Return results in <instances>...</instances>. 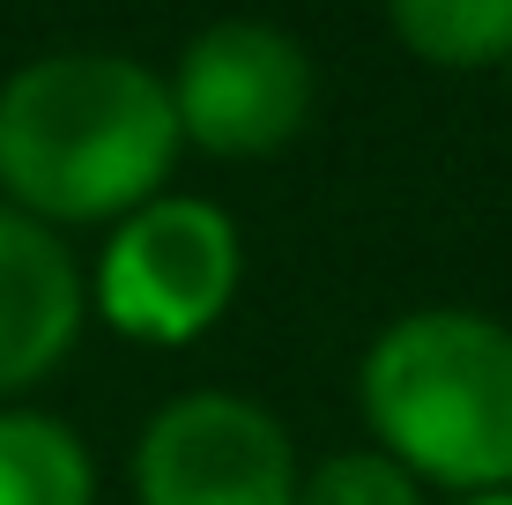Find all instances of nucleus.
<instances>
[{"label": "nucleus", "instance_id": "f257e3e1", "mask_svg": "<svg viewBox=\"0 0 512 505\" xmlns=\"http://www.w3.org/2000/svg\"><path fill=\"white\" fill-rule=\"evenodd\" d=\"M179 149L171 82L134 52L67 45L0 82V201L38 216L45 231L149 208Z\"/></svg>", "mask_w": 512, "mask_h": 505}, {"label": "nucleus", "instance_id": "f03ea898", "mask_svg": "<svg viewBox=\"0 0 512 505\" xmlns=\"http://www.w3.org/2000/svg\"><path fill=\"white\" fill-rule=\"evenodd\" d=\"M372 446L453 498L512 491V327L423 305L379 327L357 372Z\"/></svg>", "mask_w": 512, "mask_h": 505}, {"label": "nucleus", "instance_id": "7ed1b4c3", "mask_svg": "<svg viewBox=\"0 0 512 505\" xmlns=\"http://www.w3.org/2000/svg\"><path fill=\"white\" fill-rule=\"evenodd\" d=\"M238 275H245V246L231 208L201 194H156L149 208H134L104 231L90 298L112 335L179 350L231 312Z\"/></svg>", "mask_w": 512, "mask_h": 505}, {"label": "nucleus", "instance_id": "20e7f679", "mask_svg": "<svg viewBox=\"0 0 512 505\" xmlns=\"http://www.w3.org/2000/svg\"><path fill=\"white\" fill-rule=\"evenodd\" d=\"M320 104L312 52L290 30L260 23V15H223V23L193 30L179 67H171V112H179V142L201 156H275L297 142Z\"/></svg>", "mask_w": 512, "mask_h": 505}, {"label": "nucleus", "instance_id": "39448f33", "mask_svg": "<svg viewBox=\"0 0 512 505\" xmlns=\"http://www.w3.org/2000/svg\"><path fill=\"white\" fill-rule=\"evenodd\" d=\"M297 446L253 394H171L134 439V505H297Z\"/></svg>", "mask_w": 512, "mask_h": 505}, {"label": "nucleus", "instance_id": "423d86ee", "mask_svg": "<svg viewBox=\"0 0 512 505\" xmlns=\"http://www.w3.org/2000/svg\"><path fill=\"white\" fill-rule=\"evenodd\" d=\"M82 312H90V283L67 238L0 201V402L60 372V357L82 335Z\"/></svg>", "mask_w": 512, "mask_h": 505}, {"label": "nucleus", "instance_id": "0eeeda50", "mask_svg": "<svg viewBox=\"0 0 512 505\" xmlns=\"http://www.w3.org/2000/svg\"><path fill=\"white\" fill-rule=\"evenodd\" d=\"M0 505H97V461L75 424L45 409H0Z\"/></svg>", "mask_w": 512, "mask_h": 505}, {"label": "nucleus", "instance_id": "6e6552de", "mask_svg": "<svg viewBox=\"0 0 512 505\" xmlns=\"http://www.w3.org/2000/svg\"><path fill=\"white\" fill-rule=\"evenodd\" d=\"M401 52L446 75H483L512 60V0H386Z\"/></svg>", "mask_w": 512, "mask_h": 505}, {"label": "nucleus", "instance_id": "1a4fd4ad", "mask_svg": "<svg viewBox=\"0 0 512 505\" xmlns=\"http://www.w3.org/2000/svg\"><path fill=\"white\" fill-rule=\"evenodd\" d=\"M297 505H423V483L401 461H386L379 446H349V454L305 468Z\"/></svg>", "mask_w": 512, "mask_h": 505}, {"label": "nucleus", "instance_id": "9d476101", "mask_svg": "<svg viewBox=\"0 0 512 505\" xmlns=\"http://www.w3.org/2000/svg\"><path fill=\"white\" fill-rule=\"evenodd\" d=\"M453 505H512V491H475V498H453Z\"/></svg>", "mask_w": 512, "mask_h": 505}]
</instances>
